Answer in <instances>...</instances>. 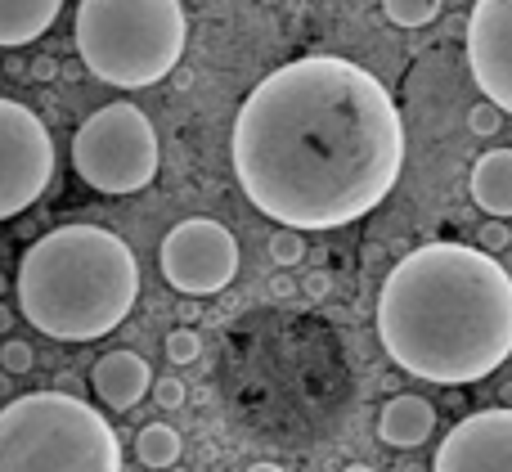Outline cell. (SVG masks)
Here are the masks:
<instances>
[{"mask_svg": "<svg viewBox=\"0 0 512 472\" xmlns=\"http://www.w3.org/2000/svg\"><path fill=\"white\" fill-rule=\"evenodd\" d=\"M18 311L54 342H95L131 315L140 261L104 225H59L18 261Z\"/></svg>", "mask_w": 512, "mask_h": 472, "instance_id": "3957f363", "label": "cell"}, {"mask_svg": "<svg viewBox=\"0 0 512 472\" xmlns=\"http://www.w3.org/2000/svg\"><path fill=\"white\" fill-rule=\"evenodd\" d=\"M342 472H373L369 464H351V468H342Z\"/></svg>", "mask_w": 512, "mask_h": 472, "instance_id": "4316f807", "label": "cell"}, {"mask_svg": "<svg viewBox=\"0 0 512 472\" xmlns=\"http://www.w3.org/2000/svg\"><path fill=\"white\" fill-rule=\"evenodd\" d=\"M234 176L256 212L288 230L369 216L405 167V122L369 68L306 54L274 68L234 117Z\"/></svg>", "mask_w": 512, "mask_h": 472, "instance_id": "6da1fadb", "label": "cell"}, {"mask_svg": "<svg viewBox=\"0 0 512 472\" xmlns=\"http://www.w3.org/2000/svg\"><path fill=\"white\" fill-rule=\"evenodd\" d=\"M0 293H5V275H0Z\"/></svg>", "mask_w": 512, "mask_h": 472, "instance_id": "f1b7e54d", "label": "cell"}, {"mask_svg": "<svg viewBox=\"0 0 512 472\" xmlns=\"http://www.w3.org/2000/svg\"><path fill=\"white\" fill-rule=\"evenodd\" d=\"M378 338L423 383H481L512 356V275L468 243H423L382 284Z\"/></svg>", "mask_w": 512, "mask_h": 472, "instance_id": "7a4b0ae2", "label": "cell"}, {"mask_svg": "<svg viewBox=\"0 0 512 472\" xmlns=\"http://www.w3.org/2000/svg\"><path fill=\"white\" fill-rule=\"evenodd\" d=\"M508 243H512V230H508L504 221H495V216H490V221L481 225V243H477V248H481V252H490V257H495V252H504Z\"/></svg>", "mask_w": 512, "mask_h": 472, "instance_id": "7402d4cb", "label": "cell"}, {"mask_svg": "<svg viewBox=\"0 0 512 472\" xmlns=\"http://www.w3.org/2000/svg\"><path fill=\"white\" fill-rule=\"evenodd\" d=\"M274 297H292V284H288V279H274Z\"/></svg>", "mask_w": 512, "mask_h": 472, "instance_id": "d4e9b609", "label": "cell"}, {"mask_svg": "<svg viewBox=\"0 0 512 472\" xmlns=\"http://www.w3.org/2000/svg\"><path fill=\"white\" fill-rule=\"evenodd\" d=\"M432 472H512V405L477 410L445 432Z\"/></svg>", "mask_w": 512, "mask_h": 472, "instance_id": "30bf717a", "label": "cell"}, {"mask_svg": "<svg viewBox=\"0 0 512 472\" xmlns=\"http://www.w3.org/2000/svg\"><path fill=\"white\" fill-rule=\"evenodd\" d=\"M32 365H36V351H32V342H23V338H9L5 347H0V369H5L9 378H18V374H32Z\"/></svg>", "mask_w": 512, "mask_h": 472, "instance_id": "ffe728a7", "label": "cell"}, {"mask_svg": "<svg viewBox=\"0 0 512 472\" xmlns=\"http://www.w3.org/2000/svg\"><path fill=\"white\" fill-rule=\"evenodd\" d=\"M468 189H472V203L481 212H490L495 221H508L512 216V149H490L472 162V176H468Z\"/></svg>", "mask_w": 512, "mask_h": 472, "instance_id": "4fadbf2b", "label": "cell"}, {"mask_svg": "<svg viewBox=\"0 0 512 472\" xmlns=\"http://www.w3.org/2000/svg\"><path fill=\"white\" fill-rule=\"evenodd\" d=\"M248 472H288V468H283V464H252Z\"/></svg>", "mask_w": 512, "mask_h": 472, "instance_id": "484cf974", "label": "cell"}, {"mask_svg": "<svg viewBox=\"0 0 512 472\" xmlns=\"http://www.w3.org/2000/svg\"><path fill=\"white\" fill-rule=\"evenodd\" d=\"M90 387H95V396L108 410L126 414L153 392V369H149V360L135 356V351H108V356H99L95 369H90Z\"/></svg>", "mask_w": 512, "mask_h": 472, "instance_id": "8fae6325", "label": "cell"}, {"mask_svg": "<svg viewBox=\"0 0 512 472\" xmlns=\"http://www.w3.org/2000/svg\"><path fill=\"white\" fill-rule=\"evenodd\" d=\"M14 329V311H9V306H0V333H9Z\"/></svg>", "mask_w": 512, "mask_h": 472, "instance_id": "cb8c5ba5", "label": "cell"}, {"mask_svg": "<svg viewBox=\"0 0 512 472\" xmlns=\"http://www.w3.org/2000/svg\"><path fill=\"white\" fill-rule=\"evenodd\" d=\"M463 45L481 95L512 113V0H477L463 23Z\"/></svg>", "mask_w": 512, "mask_h": 472, "instance_id": "9c48e42d", "label": "cell"}, {"mask_svg": "<svg viewBox=\"0 0 512 472\" xmlns=\"http://www.w3.org/2000/svg\"><path fill=\"white\" fill-rule=\"evenodd\" d=\"M436 432V410L423 396H391L378 414V437L396 450H414L423 446Z\"/></svg>", "mask_w": 512, "mask_h": 472, "instance_id": "7c38bea8", "label": "cell"}, {"mask_svg": "<svg viewBox=\"0 0 512 472\" xmlns=\"http://www.w3.org/2000/svg\"><path fill=\"white\" fill-rule=\"evenodd\" d=\"M0 472H122V441L95 405L32 392L0 410Z\"/></svg>", "mask_w": 512, "mask_h": 472, "instance_id": "5b68a950", "label": "cell"}, {"mask_svg": "<svg viewBox=\"0 0 512 472\" xmlns=\"http://www.w3.org/2000/svg\"><path fill=\"white\" fill-rule=\"evenodd\" d=\"M198 356H203V338H198L189 324H180V329L167 333V360L171 365H194Z\"/></svg>", "mask_w": 512, "mask_h": 472, "instance_id": "ac0fdd59", "label": "cell"}, {"mask_svg": "<svg viewBox=\"0 0 512 472\" xmlns=\"http://www.w3.org/2000/svg\"><path fill=\"white\" fill-rule=\"evenodd\" d=\"M162 279L185 297H212L239 275V239L212 216H189L162 239Z\"/></svg>", "mask_w": 512, "mask_h": 472, "instance_id": "ba28073f", "label": "cell"}, {"mask_svg": "<svg viewBox=\"0 0 512 472\" xmlns=\"http://www.w3.org/2000/svg\"><path fill=\"white\" fill-rule=\"evenodd\" d=\"M158 162H162L158 131L126 99L95 108L72 135V167L95 194L108 198L140 194V189L153 185Z\"/></svg>", "mask_w": 512, "mask_h": 472, "instance_id": "8992f818", "label": "cell"}, {"mask_svg": "<svg viewBox=\"0 0 512 472\" xmlns=\"http://www.w3.org/2000/svg\"><path fill=\"white\" fill-rule=\"evenodd\" d=\"M441 5L445 0H382V9H387V18L396 27H427L441 18Z\"/></svg>", "mask_w": 512, "mask_h": 472, "instance_id": "2e32d148", "label": "cell"}, {"mask_svg": "<svg viewBox=\"0 0 512 472\" xmlns=\"http://www.w3.org/2000/svg\"><path fill=\"white\" fill-rule=\"evenodd\" d=\"M135 455H140L144 468L171 472L180 464V455H185V441H180V432L167 428V423H149V428H140V437H135Z\"/></svg>", "mask_w": 512, "mask_h": 472, "instance_id": "9a60e30c", "label": "cell"}, {"mask_svg": "<svg viewBox=\"0 0 512 472\" xmlns=\"http://www.w3.org/2000/svg\"><path fill=\"white\" fill-rule=\"evenodd\" d=\"M185 392H189V387L180 383L176 374H171V378H153V401H158L162 410H180V405H185Z\"/></svg>", "mask_w": 512, "mask_h": 472, "instance_id": "44dd1931", "label": "cell"}, {"mask_svg": "<svg viewBox=\"0 0 512 472\" xmlns=\"http://www.w3.org/2000/svg\"><path fill=\"white\" fill-rule=\"evenodd\" d=\"M54 140L45 122L18 99H0V221L27 212L50 189Z\"/></svg>", "mask_w": 512, "mask_h": 472, "instance_id": "52a82bcc", "label": "cell"}, {"mask_svg": "<svg viewBox=\"0 0 512 472\" xmlns=\"http://www.w3.org/2000/svg\"><path fill=\"white\" fill-rule=\"evenodd\" d=\"M328 284H333V279H328L324 270H315V275L306 279V297H328Z\"/></svg>", "mask_w": 512, "mask_h": 472, "instance_id": "603a6c76", "label": "cell"}, {"mask_svg": "<svg viewBox=\"0 0 512 472\" xmlns=\"http://www.w3.org/2000/svg\"><path fill=\"white\" fill-rule=\"evenodd\" d=\"M185 5L180 0H81L77 54L90 77L117 90L158 86L185 54Z\"/></svg>", "mask_w": 512, "mask_h": 472, "instance_id": "277c9868", "label": "cell"}, {"mask_svg": "<svg viewBox=\"0 0 512 472\" xmlns=\"http://www.w3.org/2000/svg\"><path fill=\"white\" fill-rule=\"evenodd\" d=\"M59 9L63 0H0V45H9V50L32 45L36 36L50 32Z\"/></svg>", "mask_w": 512, "mask_h": 472, "instance_id": "5bb4252c", "label": "cell"}, {"mask_svg": "<svg viewBox=\"0 0 512 472\" xmlns=\"http://www.w3.org/2000/svg\"><path fill=\"white\" fill-rule=\"evenodd\" d=\"M270 257H274V266H301V257H306V234L301 230H274V239H270Z\"/></svg>", "mask_w": 512, "mask_h": 472, "instance_id": "e0dca14e", "label": "cell"}, {"mask_svg": "<svg viewBox=\"0 0 512 472\" xmlns=\"http://www.w3.org/2000/svg\"><path fill=\"white\" fill-rule=\"evenodd\" d=\"M468 131L481 135V140H490V135L504 131V108L490 104V99H481V104L468 108Z\"/></svg>", "mask_w": 512, "mask_h": 472, "instance_id": "d6986e66", "label": "cell"}, {"mask_svg": "<svg viewBox=\"0 0 512 472\" xmlns=\"http://www.w3.org/2000/svg\"><path fill=\"white\" fill-rule=\"evenodd\" d=\"M504 401H508V405H512V383H508V387H504Z\"/></svg>", "mask_w": 512, "mask_h": 472, "instance_id": "83f0119b", "label": "cell"}]
</instances>
